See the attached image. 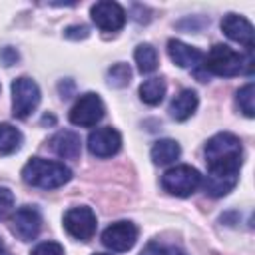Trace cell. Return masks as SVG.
<instances>
[{
	"label": "cell",
	"instance_id": "8",
	"mask_svg": "<svg viewBox=\"0 0 255 255\" xmlns=\"http://www.w3.org/2000/svg\"><path fill=\"white\" fill-rule=\"evenodd\" d=\"M137 235H139V229L135 223L131 221H116L112 223L110 227L104 229L102 233V243L116 251V253H122V251H129L135 241H137Z\"/></svg>",
	"mask_w": 255,
	"mask_h": 255
},
{
	"label": "cell",
	"instance_id": "17",
	"mask_svg": "<svg viewBox=\"0 0 255 255\" xmlns=\"http://www.w3.org/2000/svg\"><path fill=\"white\" fill-rule=\"evenodd\" d=\"M22 141L24 137L18 128H14L12 124H0V153L2 155L18 151Z\"/></svg>",
	"mask_w": 255,
	"mask_h": 255
},
{
	"label": "cell",
	"instance_id": "11",
	"mask_svg": "<svg viewBox=\"0 0 255 255\" xmlns=\"http://www.w3.org/2000/svg\"><path fill=\"white\" fill-rule=\"evenodd\" d=\"M122 147V135L118 129L106 126V128H96L88 135V149L96 157H112L120 151Z\"/></svg>",
	"mask_w": 255,
	"mask_h": 255
},
{
	"label": "cell",
	"instance_id": "19",
	"mask_svg": "<svg viewBox=\"0 0 255 255\" xmlns=\"http://www.w3.org/2000/svg\"><path fill=\"white\" fill-rule=\"evenodd\" d=\"M165 96V82L161 78H149L139 86V98L147 106H157Z\"/></svg>",
	"mask_w": 255,
	"mask_h": 255
},
{
	"label": "cell",
	"instance_id": "14",
	"mask_svg": "<svg viewBox=\"0 0 255 255\" xmlns=\"http://www.w3.org/2000/svg\"><path fill=\"white\" fill-rule=\"evenodd\" d=\"M167 54H169L171 62L179 68H195L203 60V54L197 48L187 46L181 40H169L167 42Z\"/></svg>",
	"mask_w": 255,
	"mask_h": 255
},
{
	"label": "cell",
	"instance_id": "7",
	"mask_svg": "<svg viewBox=\"0 0 255 255\" xmlns=\"http://www.w3.org/2000/svg\"><path fill=\"white\" fill-rule=\"evenodd\" d=\"M96 213L82 205V207H72L64 213V229L74 237V239H80V241H88L94 237L96 233Z\"/></svg>",
	"mask_w": 255,
	"mask_h": 255
},
{
	"label": "cell",
	"instance_id": "21",
	"mask_svg": "<svg viewBox=\"0 0 255 255\" xmlns=\"http://www.w3.org/2000/svg\"><path fill=\"white\" fill-rule=\"evenodd\" d=\"M237 104H239V110L247 118H253L255 116V86H253V82H247L237 92Z\"/></svg>",
	"mask_w": 255,
	"mask_h": 255
},
{
	"label": "cell",
	"instance_id": "23",
	"mask_svg": "<svg viewBox=\"0 0 255 255\" xmlns=\"http://www.w3.org/2000/svg\"><path fill=\"white\" fill-rule=\"evenodd\" d=\"M14 207V193L8 187H0V217H4Z\"/></svg>",
	"mask_w": 255,
	"mask_h": 255
},
{
	"label": "cell",
	"instance_id": "24",
	"mask_svg": "<svg viewBox=\"0 0 255 255\" xmlns=\"http://www.w3.org/2000/svg\"><path fill=\"white\" fill-rule=\"evenodd\" d=\"M18 58H20L18 52H16L12 46H6V48L0 50V60L4 62V66H12V64H16Z\"/></svg>",
	"mask_w": 255,
	"mask_h": 255
},
{
	"label": "cell",
	"instance_id": "13",
	"mask_svg": "<svg viewBox=\"0 0 255 255\" xmlns=\"http://www.w3.org/2000/svg\"><path fill=\"white\" fill-rule=\"evenodd\" d=\"M50 147L56 155H60L64 159H78L80 151H82L80 135L72 129H60L56 135H52Z\"/></svg>",
	"mask_w": 255,
	"mask_h": 255
},
{
	"label": "cell",
	"instance_id": "22",
	"mask_svg": "<svg viewBox=\"0 0 255 255\" xmlns=\"http://www.w3.org/2000/svg\"><path fill=\"white\" fill-rule=\"evenodd\" d=\"M30 255H64V247L58 241H42L32 249Z\"/></svg>",
	"mask_w": 255,
	"mask_h": 255
},
{
	"label": "cell",
	"instance_id": "4",
	"mask_svg": "<svg viewBox=\"0 0 255 255\" xmlns=\"http://www.w3.org/2000/svg\"><path fill=\"white\" fill-rule=\"evenodd\" d=\"M201 173L191 167V165H175L169 167L163 175H161V185L167 193L175 195V197H187L193 191L199 189L201 185Z\"/></svg>",
	"mask_w": 255,
	"mask_h": 255
},
{
	"label": "cell",
	"instance_id": "10",
	"mask_svg": "<svg viewBox=\"0 0 255 255\" xmlns=\"http://www.w3.org/2000/svg\"><path fill=\"white\" fill-rule=\"evenodd\" d=\"M10 227L12 233L22 239V241H32L38 237L40 229H42V215L36 207L32 205H24L20 209H16V213L10 219Z\"/></svg>",
	"mask_w": 255,
	"mask_h": 255
},
{
	"label": "cell",
	"instance_id": "5",
	"mask_svg": "<svg viewBox=\"0 0 255 255\" xmlns=\"http://www.w3.org/2000/svg\"><path fill=\"white\" fill-rule=\"evenodd\" d=\"M40 104V88L32 78H16L12 82V112L16 118H28Z\"/></svg>",
	"mask_w": 255,
	"mask_h": 255
},
{
	"label": "cell",
	"instance_id": "25",
	"mask_svg": "<svg viewBox=\"0 0 255 255\" xmlns=\"http://www.w3.org/2000/svg\"><path fill=\"white\" fill-rule=\"evenodd\" d=\"M139 255H167V249H165L163 245H159L157 241H149V243L141 249Z\"/></svg>",
	"mask_w": 255,
	"mask_h": 255
},
{
	"label": "cell",
	"instance_id": "28",
	"mask_svg": "<svg viewBox=\"0 0 255 255\" xmlns=\"http://www.w3.org/2000/svg\"><path fill=\"white\" fill-rule=\"evenodd\" d=\"M167 255H183V253H179V251H173V253H167Z\"/></svg>",
	"mask_w": 255,
	"mask_h": 255
},
{
	"label": "cell",
	"instance_id": "16",
	"mask_svg": "<svg viewBox=\"0 0 255 255\" xmlns=\"http://www.w3.org/2000/svg\"><path fill=\"white\" fill-rule=\"evenodd\" d=\"M149 155L155 165H169L181 155V147L175 139H159L153 143Z\"/></svg>",
	"mask_w": 255,
	"mask_h": 255
},
{
	"label": "cell",
	"instance_id": "3",
	"mask_svg": "<svg viewBox=\"0 0 255 255\" xmlns=\"http://www.w3.org/2000/svg\"><path fill=\"white\" fill-rule=\"evenodd\" d=\"M203 68L209 74L231 78V76L241 74L245 70V64H243V56L239 52H235L233 48H229L225 44H215L209 50V54L205 56Z\"/></svg>",
	"mask_w": 255,
	"mask_h": 255
},
{
	"label": "cell",
	"instance_id": "26",
	"mask_svg": "<svg viewBox=\"0 0 255 255\" xmlns=\"http://www.w3.org/2000/svg\"><path fill=\"white\" fill-rule=\"evenodd\" d=\"M64 36H66V38H72V40H76V38H86V36H88V28H86V26H70V28H66Z\"/></svg>",
	"mask_w": 255,
	"mask_h": 255
},
{
	"label": "cell",
	"instance_id": "1",
	"mask_svg": "<svg viewBox=\"0 0 255 255\" xmlns=\"http://www.w3.org/2000/svg\"><path fill=\"white\" fill-rule=\"evenodd\" d=\"M243 161V147L235 133L219 131L205 143V163L207 175L201 185L207 195L223 197L227 195L239 179V167Z\"/></svg>",
	"mask_w": 255,
	"mask_h": 255
},
{
	"label": "cell",
	"instance_id": "12",
	"mask_svg": "<svg viewBox=\"0 0 255 255\" xmlns=\"http://www.w3.org/2000/svg\"><path fill=\"white\" fill-rule=\"evenodd\" d=\"M221 30L229 40L245 46L251 52V48H253V26L247 18H243L239 14H225L223 20H221Z\"/></svg>",
	"mask_w": 255,
	"mask_h": 255
},
{
	"label": "cell",
	"instance_id": "2",
	"mask_svg": "<svg viewBox=\"0 0 255 255\" xmlns=\"http://www.w3.org/2000/svg\"><path fill=\"white\" fill-rule=\"evenodd\" d=\"M22 179L40 189H56L72 179V169L60 161H50L42 157H32L22 167Z\"/></svg>",
	"mask_w": 255,
	"mask_h": 255
},
{
	"label": "cell",
	"instance_id": "15",
	"mask_svg": "<svg viewBox=\"0 0 255 255\" xmlns=\"http://www.w3.org/2000/svg\"><path fill=\"white\" fill-rule=\"evenodd\" d=\"M197 104H199V98L193 90H181L169 104V114L173 120L177 122H185L187 118H191L197 110Z\"/></svg>",
	"mask_w": 255,
	"mask_h": 255
},
{
	"label": "cell",
	"instance_id": "6",
	"mask_svg": "<svg viewBox=\"0 0 255 255\" xmlns=\"http://www.w3.org/2000/svg\"><path fill=\"white\" fill-rule=\"evenodd\" d=\"M104 112H106V108H104L102 98L98 94H94V92H86L76 100V104L72 106L68 118H70V122L74 126L94 128L104 118Z\"/></svg>",
	"mask_w": 255,
	"mask_h": 255
},
{
	"label": "cell",
	"instance_id": "27",
	"mask_svg": "<svg viewBox=\"0 0 255 255\" xmlns=\"http://www.w3.org/2000/svg\"><path fill=\"white\" fill-rule=\"evenodd\" d=\"M0 255H12V253H10V251H6V249H2V251H0Z\"/></svg>",
	"mask_w": 255,
	"mask_h": 255
},
{
	"label": "cell",
	"instance_id": "9",
	"mask_svg": "<svg viewBox=\"0 0 255 255\" xmlns=\"http://www.w3.org/2000/svg\"><path fill=\"white\" fill-rule=\"evenodd\" d=\"M90 14H92L94 24L104 32H118L126 24V10L118 2H112V0L96 2Z\"/></svg>",
	"mask_w": 255,
	"mask_h": 255
},
{
	"label": "cell",
	"instance_id": "18",
	"mask_svg": "<svg viewBox=\"0 0 255 255\" xmlns=\"http://www.w3.org/2000/svg\"><path fill=\"white\" fill-rule=\"evenodd\" d=\"M133 58H135V64L141 74H151L157 70L159 58H157V50L151 44H139L133 52Z\"/></svg>",
	"mask_w": 255,
	"mask_h": 255
},
{
	"label": "cell",
	"instance_id": "30",
	"mask_svg": "<svg viewBox=\"0 0 255 255\" xmlns=\"http://www.w3.org/2000/svg\"><path fill=\"white\" fill-rule=\"evenodd\" d=\"M94 255H110V253H94Z\"/></svg>",
	"mask_w": 255,
	"mask_h": 255
},
{
	"label": "cell",
	"instance_id": "20",
	"mask_svg": "<svg viewBox=\"0 0 255 255\" xmlns=\"http://www.w3.org/2000/svg\"><path fill=\"white\" fill-rule=\"evenodd\" d=\"M106 78H108V84H110V86H114V88H124V86H128L129 80H131V68H129L128 64H124V62H118V64H114V66L108 70Z\"/></svg>",
	"mask_w": 255,
	"mask_h": 255
},
{
	"label": "cell",
	"instance_id": "29",
	"mask_svg": "<svg viewBox=\"0 0 255 255\" xmlns=\"http://www.w3.org/2000/svg\"><path fill=\"white\" fill-rule=\"evenodd\" d=\"M2 249H4V243H2V239H0V251H2Z\"/></svg>",
	"mask_w": 255,
	"mask_h": 255
}]
</instances>
